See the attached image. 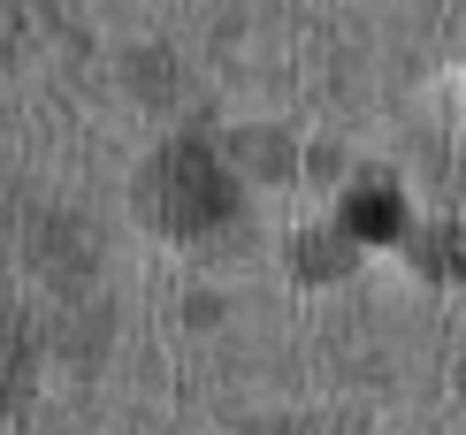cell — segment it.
Listing matches in <instances>:
<instances>
[{
  "label": "cell",
  "instance_id": "1",
  "mask_svg": "<svg viewBox=\"0 0 466 435\" xmlns=\"http://www.w3.org/2000/svg\"><path fill=\"white\" fill-rule=\"evenodd\" d=\"M153 191L168 199V222H215V214L229 207V191H222V176L215 161H207L199 146H177L161 168H153Z\"/></svg>",
  "mask_w": 466,
  "mask_h": 435
},
{
  "label": "cell",
  "instance_id": "2",
  "mask_svg": "<svg viewBox=\"0 0 466 435\" xmlns=\"http://www.w3.org/2000/svg\"><path fill=\"white\" fill-rule=\"evenodd\" d=\"M398 191L390 184H375V191H352V207H344V229L352 237H398Z\"/></svg>",
  "mask_w": 466,
  "mask_h": 435
},
{
  "label": "cell",
  "instance_id": "3",
  "mask_svg": "<svg viewBox=\"0 0 466 435\" xmlns=\"http://www.w3.org/2000/svg\"><path fill=\"white\" fill-rule=\"evenodd\" d=\"M429 260H436L443 275H451V268L466 260V237H459V229H436V237H429Z\"/></svg>",
  "mask_w": 466,
  "mask_h": 435
}]
</instances>
